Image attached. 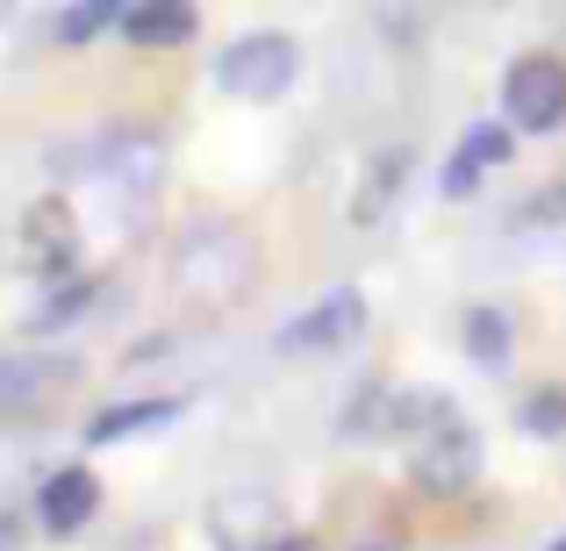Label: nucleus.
Here are the masks:
<instances>
[{"label":"nucleus","instance_id":"nucleus-1","mask_svg":"<svg viewBox=\"0 0 566 551\" xmlns=\"http://www.w3.org/2000/svg\"><path fill=\"white\" fill-rule=\"evenodd\" d=\"M172 279H180L193 301L222 308V301H237V294L259 287V244H251L244 230H230V222H208V230H193L180 244Z\"/></svg>","mask_w":566,"mask_h":551},{"label":"nucleus","instance_id":"nucleus-2","mask_svg":"<svg viewBox=\"0 0 566 551\" xmlns=\"http://www.w3.org/2000/svg\"><path fill=\"white\" fill-rule=\"evenodd\" d=\"M294 80H302V43L280 36V29H251V36L222 43V57H216V86L237 100H259V108L287 100Z\"/></svg>","mask_w":566,"mask_h":551},{"label":"nucleus","instance_id":"nucleus-3","mask_svg":"<svg viewBox=\"0 0 566 551\" xmlns=\"http://www.w3.org/2000/svg\"><path fill=\"white\" fill-rule=\"evenodd\" d=\"M481 458H488L481 430L459 423V415H444V423H430L423 437L409 444V487L430 495V501H459L473 480H481Z\"/></svg>","mask_w":566,"mask_h":551},{"label":"nucleus","instance_id":"nucleus-4","mask_svg":"<svg viewBox=\"0 0 566 551\" xmlns=\"http://www.w3.org/2000/svg\"><path fill=\"white\" fill-rule=\"evenodd\" d=\"M366 322H374L366 294L359 287H331V294H316L302 316L280 322V330H273V351H280V359H331V351H352V345H359Z\"/></svg>","mask_w":566,"mask_h":551},{"label":"nucleus","instance_id":"nucleus-5","mask_svg":"<svg viewBox=\"0 0 566 551\" xmlns=\"http://www.w3.org/2000/svg\"><path fill=\"white\" fill-rule=\"evenodd\" d=\"M502 115L524 137H553L566 123V57L559 51H524L502 72Z\"/></svg>","mask_w":566,"mask_h":551},{"label":"nucleus","instance_id":"nucleus-6","mask_svg":"<svg viewBox=\"0 0 566 551\" xmlns=\"http://www.w3.org/2000/svg\"><path fill=\"white\" fill-rule=\"evenodd\" d=\"M14 265H22L29 279H65V273H80V215H72V201L65 193H43V201H29L22 208V230H14Z\"/></svg>","mask_w":566,"mask_h":551},{"label":"nucleus","instance_id":"nucleus-7","mask_svg":"<svg viewBox=\"0 0 566 551\" xmlns=\"http://www.w3.org/2000/svg\"><path fill=\"white\" fill-rule=\"evenodd\" d=\"M444 415H452V401L438 386H366L345 409V437H423Z\"/></svg>","mask_w":566,"mask_h":551},{"label":"nucleus","instance_id":"nucleus-8","mask_svg":"<svg viewBox=\"0 0 566 551\" xmlns=\"http://www.w3.org/2000/svg\"><path fill=\"white\" fill-rule=\"evenodd\" d=\"M510 158H516V123H510V115H502V123H473L467 137H459V151L444 158L438 193H444V201H467V193L481 187L495 166H510Z\"/></svg>","mask_w":566,"mask_h":551},{"label":"nucleus","instance_id":"nucleus-9","mask_svg":"<svg viewBox=\"0 0 566 551\" xmlns=\"http://www.w3.org/2000/svg\"><path fill=\"white\" fill-rule=\"evenodd\" d=\"M94 516H101V480H94V466H57L51 480H43L36 523L51 530V538H80Z\"/></svg>","mask_w":566,"mask_h":551},{"label":"nucleus","instance_id":"nucleus-10","mask_svg":"<svg viewBox=\"0 0 566 551\" xmlns=\"http://www.w3.org/2000/svg\"><path fill=\"white\" fill-rule=\"evenodd\" d=\"M187 415V401L180 394H137V401H115V409H101V415H86V444H129V437H144V430H166V423H180Z\"/></svg>","mask_w":566,"mask_h":551},{"label":"nucleus","instance_id":"nucleus-11","mask_svg":"<svg viewBox=\"0 0 566 551\" xmlns=\"http://www.w3.org/2000/svg\"><path fill=\"white\" fill-rule=\"evenodd\" d=\"M193 29H201L193 0H129L123 14V36L137 51H180V43H193Z\"/></svg>","mask_w":566,"mask_h":551},{"label":"nucleus","instance_id":"nucleus-12","mask_svg":"<svg viewBox=\"0 0 566 551\" xmlns=\"http://www.w3.org/2000/svg\"><path fill=\"white\" fill-rule=\"evenodd\" d=\"M101 166L129 193H158V180H166V144H158L151 129H115V137L101 144Z\"/></svg>","mask_w":566,"mask_h":551},{"label":"nucleus","instance_id":"nucleus-13","mask_svg":"<svg viewBox=\"0 0 566 551\" xmlns=\"http://www.w3.org/2000/svg\"><path fill=\"white\" fill-rule=\"evenodd\" d=\"M101 294H108V279H101V273H65V279H51V287H43V308H29L22 330H29V337H57L65 322L94 316Z\"/></svg>","mask_w":566,"mask_h":551},{"label":"nucleus","instance_id":"nucleus-14","mask_svg":"<svg viewBox=\"0 0 566 551\" xmlns=\"http://www.w3.org/2000/svg\"><path fill=\"white\" fill-rule=\"evenodd\" d=\"M459 345H467V359L481 365V372H502L516 359V322L502 316L495 301H473L467 316H459Z\"/></svg>","mask_w":566,"mask_h":551},{"label":"nucleus","instance_id":"nucleus-15","mask_svg":"<svg viewBox=\"0 0 566 551\" xmlns=\"http://www.w3.org/2000/svg\"><path fill=\"white\" fill-rule=\"evenodd\" d=\"M208 523H216V544H237V538H259L251 523L280 530V501L273 495H222L216 509H208Z\"/></svg>","mask_w":566,"mask_h":551},{"label":"nucleus","instance_id":"nucleus-16","mask_svg":"<svg viewBox=\"0 0 566 551\" xmlns=\"http://www.w3.org/2000/svg\"><path fill=\"white\" fill-rule=\"evenodd\" d=\"M123 14H129V0H65L51 36L57 43H94V36H108V29H123Z\"/></svg>","mask_w":566,"mask_h":551},{"label":"nucleus","instance_id":"nucleus-17","mask_svg":"<svg viewBox=\"0 0 566 551\" xmlns=\"http://www.w3.org/2000/svg\"><path fill=\"white\" fill-rule=\"evenodd\" d=\"M401 180H409V151H380L374 166H366V193L352 201V222H380Z\"/></svg>","mask_w":566,"mask_h":551},{"label":"nucleus","instance_id":"nucleus-18","mask_svg":"<svg viewBox=\"0 0 566 551\" xmlns=\"http://www.w3.org/2000/svg\"><path fill=\"white\" fill-rule=\"evenodd\" d=\"M516 430L524 437H566V386H531L516 401Z\"/></svg>","mask_w":566,"mask_h":551},{"label":"nucleus","instance_id":"nucleus-19","mask_svg":"<svg viewBox=\"0 0 566 551\" xmlns=\"http://www.w3.org/2000/svg\"><path fill=\"white\" fill-rule=\"evenodd\" d=\"M251 551H316V538H308V530H280V538H265V544H251Z\"/></svg>","mask_w":566,"mask_h":551},{"label":"nucleus","instance_id":"nucleus-20","mask_svg":"<svg viewBox=\"0 0 566 551\" xmlns=\"http://www.w3.org/2000/svg\"><path fill=\"white\" fill-rule=\"evenodd\" d=\"M22 538H14V516H0V551H14Z\"/></svg>","mask_w":566,"mask_h":551},{"label":"nucleus","instance_id":"nucleus-21","mask_svg":"<svg viewBox=\"0 0 566 551\" xmlns=\"http://www.w3.org/2000/svg\"><path fill=\"white\" fill-rule=\"evenodd\" d=\"M8 14H14V0H0V22H8Z\"/></svg>","mask_w":566,"mask_h":551},{"label":"nucleus","instance_id":"nucleus-22","mask_svg":"<svg viewBox=\"0 0 566 551\" xmlns=\"http://www.w3.org/2000/svg\"><path fill=\"white\" fill-rule=\"evenodd\" d=\"M545 551H566V538H559V544H545Z\"/></svg>","mask_w":566,"mask_h":551}]
</instances>
